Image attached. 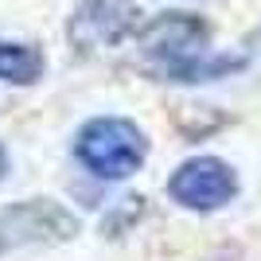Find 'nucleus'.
Segmentation results:
<instances>
[{
    "label": "nucleus",
    "instance_id": "f257e3e1",
    "mask_svg": "<svg viewBox=\"0 0 261 261\" xmlns=\"http://www.w3.org/2000/svg\"><path fill=\"white\" fill-rule=\"evenodd\" d=\"M74 160L106 184L129 179L148 160V137L129 117H94L74 137Z\"/></svg>",
    "mask_w": 261,
    "mask_h": 261
},
{
    "label": "nucleus",
    "instance_id": "f03ea898",
    "mask_svg": "<svg viewBox=\"0 0 261 261\" xmlns=\"http://www.w3.org/2000/svg\"><path fill=\"white\" fill-rule=\"evenodd\" d=\"M133 35H137L141 55L152 63V70L164 82H179V74L195 63L199 55H207V43H211L207 20H199L191 12H164V16H152V20L141 23Z\"/></svg>",
    "mask_w": 261,
    "mask_h": 261
},
{
    "label": "nucleus",
    "instance_id": "7ed1b4c3",
    "mask_svg": "<svg viewBox=\"0 0 261 261\" xmlns=\"http://www.w3.org/2000/svg\"><path fill=\"white\" fill-rule=\"evenodd\" d=\"M78 234V215L59 199H20L0 211V253L23 246H59Z\"/></svg>",
    "mask_w": 261,
    "mask_h": 261
},
{
    "label": "nucleus",
    "instance_id": "20e7f679",
    "mask_svg": "<svg viewBox=\"0 0 261 261\" xmlns=\"http://www.w3.org/2000/svg\"><path fill=\"white\" fill-rule=\"evenodd\" d=\"M238 172L218 156H191L168 175V199L184 211L211 215L238 199Z\"/></svg>",
    "mask_w": 261,
    "mask_h": 261
},
{
    "label": "nucleus",
    "instance_id": "39448f33",
    "mask_svg": "<svg viewBox=\"0 0 261 261\" xmlns=\"http://www.w3.org/2000/svg\"><path fill=\"white\" fill-rule=\"evenodd\" d=\"M133 23H137L133 0H82L66 20V39L82 55L109 51L133 35Z\"/></svg>",
    "mask_w": 261,
    "mask_h": 261
},
{
    "label": "nucleus",
    "instance_id": "423d86ee",
    "mask_svg": "<svg viewBox=\"0 0 261 261\" xmlns=\"http://www.w3.org/2000/svg\"><path fill=\"white\" fill-rule=\"evenodd\" d=\"M47 70V59L35 43L0 39V82L4 86H32Z\"/></svg>",
    "mask_w": 261,
    "mask_h": 261
},
{
    "label": "nucleus",
    "instance_id": "0eeeda50",
    "mask_svg": "<svg viewBox=\"0 0 261 261\" xmlns=\"http://www.w3.org/2000/svg\"><path fill=\"white\" fill-rule=\"evenodd\" d=\"M4 175H8V148L0 144V179H4Z\"/></svg>",
    "mask_w": 261,
    "mask_h": 261
}]
</instances>
